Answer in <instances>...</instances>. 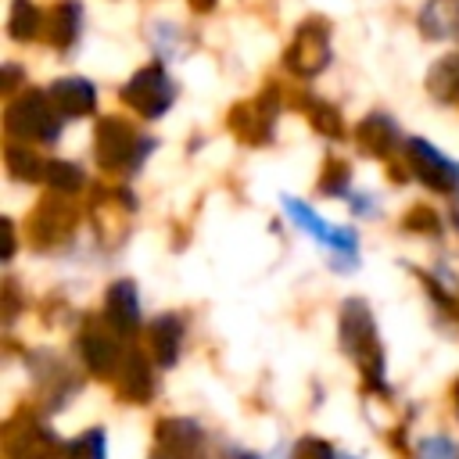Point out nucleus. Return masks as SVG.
I'll list each match as a JSON object with an SVG mask.
<instances>
[{
	"mask_svg": "<svg viewBox=\"0 0 459 459\" xmlns=\"http://www.w3.org/2000/svg\"><path fill=\"white\" fill-rule=\"evenodd\" d=\"M337 341L348 351V359L359 366L366 391L391 394V387H387V362H384V348H380V337H377V319H373V312H369V305L362 298H348L341 305Z\"/></svg>",
	"mask_w": 459,
	"mask_h": 459,
	"instance_id": "nucleus-1",
	"label": "nucleus"
},
{
	"mask_svg": "<svg viewBox=\"0 0 459 459\" xmlns=\"http://www.w3.org/2000/svg\"><path fill=\"white\" fill-rule=\"evenodd\" d=\"M158 147L154 136H143L136 133L126 118L118 115H108L97 122V133H93V154L100 161V169L108 172H136L147 154Z\"/></svg>",
	"mask_w": 459,
	"mask_h": 459,
	"instance_id": "nucleus-2",
	"label": "nucleus"
},
{
	"mask_svg": "<svg viewBox=\"0 0 459 459\" xmlns=\"http://www.w3.org/2000/svg\"><path fill=\"white\" fill-rule=\"evenodd\" d=\"M4 129L11 140L25 143H54L61 136V111L54 108L50 93L43 90H25L7 100L4 108Z\"/></svg>",
	"mask_w": 459,
	"mask_h": 459,
	"instance_id": "nucleus-3",
	"label": "nucleus"
},
{
	"mask_svg": "<svg viewBox=\"0 0 459 459\" xmlns=\"http://www.w3.org/2000/svg\"><path fill=\"white\" fill-rule=\"evenodd\" d=\"M283 201V212H287V219L298 226V230H305L316 244H323L326 247V258H330V265L337 269V273H351L355 265H359V237H355V230L351 226H330V222H323L305 201H298V197H280Z\"/></svg>",
	"mask_w": 459,
	"mask_h": 459,
	"instance_id": "nucleus-4",
	"label": "nucleus"
},
{
	"mask_svg": "<svg viewBox=\"0 0 459 459\" xmlns=\"http://www.w3.org/2000/svg\"><path fill=\"white\" fill-rule=\"evenodd\" d=\"M122 333L108 323V319H86L82 323V330H79V341H75V348H79V362L93 373V377H115L118 369H122V362H126V351L129 348H122V341H118Z\"/></svg>",
	"mask_w": 459,
	"mask_h": 459,
	"instance_id": "nucleus-5",
	"label": "nucleus"
},
{
	"mask_svg": "<svg viewBox=\"0 0 459 459\" xmlns=\"http://www.w3.org/2000/svg\"><path fill=\"white\" fill-rule=\"evenodd\" d=\"M330 57H333V50H330V25L323 18H305L294 29V39L287 43L283 65H287L290 75L312 79V75H319L330 65Z\"/></svg>",
	"mask_w": 459,
	"mask_h": 459,
	"instance_id": "nucleus-6",
	"label": "nucleus"
},
{
	"mask_svg": "<svg viewBox=\"0 0 459 459\" xmlns=\"http://www.w3.org/2000/svg\"><path fill=\"white\" fill-rule=\"evenodd\" d=\"M122 100L143 118H161L176 104V82L165 72V65L154 61L133 72V79L122 86Z\"/></svg>",
	"mask_w": 459,
	"mask_h": 459,
	"instance_id": "nucleus-7",
	"label": "nucleus"
},
{
	"mask_svg": "<svg viewBox=\"0 0 459 459\" xmlns=\"http://www.w3.org/2000/svg\"><path fill=\"white\" fill-rule=\"evenodd\" d=\"M405 161H409V172H412L423 186H430V190H437V194L459 190V161H452V158H448L445 151H437L434 143H427V140H420V136L405 140Z\"/></svg>",
	"mask_w": 459,
	"mask_h": 459,
	"instance_id": "nucleus-8",
	"label": "nucleus"
},
{
	"mask_svg": "<svg viewBox=\"0 0 459 459\" xmlns=\"http://www.w3.org/2000/svg\"><path fill=\"white\" fill-rule=\"evenodd\" d=\"M276 115H280V100H276V86H269L262 97L240 100V104L230 111V129H233L244 143L262 147V143H269V140H273Z\"/></svg>",
	"mask_w": 459,
	"mask_h": 459,
	"instance_id": "nucleus-9",
	"label": "nucleus"
},
{
	"mask_svg": "<svg viewBox=\"0 0 459 459\" xmlns=\"http://www.w3.org/2000/svg\"><path fill=\"white\" fill-rule=\"evenodd\" d=\"M25 366L32 369L36 377V387L43 394V405L47 409H61L75 391H79V377L68 369V362L54 351H29L25 355Z\"/></svg>",
	"mask_w": 459,
	"mask_h": 459,
	"instance_id": "nucleus-10",
	"label": "nucleus"
},
{
	"mask_svg": "<svg viewBox=\"0 0 459 459\" xmlns=\"http://www.w3.org/2000/svg\"><path fill=\"white\" fill-rule=\"evenodd\" d=\"M204 448V430L190 416H165L154 427V459H197Z\"/></svg>",
	"mask_w": 459,
	"mask_h": 459,
	"instance_id": "nucleus-11",
	"label": "nucleus"
},
{
	"mask_svg": "<svg viewBox=\"0 0 459 459\" xmlns=\"http://www.w3.org/2000/svg\"><path fill=\"white\" fill-rule=\"evenodd\" d=\"M57 445L61 441L32 416L11 420L4 427V459H54Z\"/></svg>",
	"mask_w": 459,
	"mask_h": 459,
	"instance_id": "nucleus-12",
	"label": "nucleus"
},
{
	"mask_svg": "<svg viewBox=\"0 0 459 459\" xmlns=\"http://www.w3.org/2000/svg\"><path fill=\"white\" fill-rule=\"evenodd\" d=\"M61 197H65V194H54V190H50V197H43V201L36 204V212H32V219H29V237L36 240V247H50V244H57V240H65V237L72 233L75 212H72Z\"/></svg>",
	"mask_w": 459,
	"mask_h": 459,
	"instance_id": "nucleus-13",
	"label": "nucleus"
},
{
	"mask_svg": "<svg viewBox=\"0 0 459 459\" xmlns=\"http://www.w3.org/2000/svg\"><path fill=\"white\" fill-rule=\"evenodd\" d=\"M355 143H359V151H366V154L387 161V158H394L398 147H402V129H398V122H394L391 115L373 111V115H366V118L355 126Z\"/></svg>",
	"mask_w": 459,
	"mask_h": 459,
	"instance_id": "nucleus-14",
	"label": "nucleus"
},
{
	"mask_svg": "<svg viewBox=\"0 0 459 459\" xmlns=\"http://www.w3.org/2000/svg\"><path fill=\"white\" fill-rule=\"evenodd\" d=\"M183 337H186L183 316L161 312V316H154L147 323V355L158 366H176L179 362V351H183Z\"/></svg>",
	"mask_w": 459,
	"mask_h": 459,
	"instance_id": "nucleus-15",
	"label": "nucleus"
},
{
	"mask_svg": "<svg viewBox=\"0 0 459 459\" xmlns=\"http://www.w3.org/2000/svg\"><path fill=\"white\" fill-rule=\"evenodd\" d=\"M104 319L122 333H136L140 330V294L133 280H115L104 294Z\"/></svg>",
	"mask_w": 459,
	"mask_h": 459,
	"instance_id": "nucleus-16",
	"label": "nucleus"
},
{
	"mask_svg": "<svg viewBox=\"0 0 459 459\" xmlns=\"http://www.w3.org/2000/svg\"><path fill=\"white\" fill-rule=\"evenodd\" d=\"M47 93H50L54 108H57L65 118H82V115H93V111H97V86H93L90 79L65 75V79H54Z\"/></svg>",
	"mask_w": 459,
	"mask_h": 459,
	"instance_id": "nucleus-17",
	"label": "nucleus"
},
{
	"mask_svg": "<svg viewBox=\"0 0 459 459\" xmlns=\"http://www.w3.org/2000/svg\"><path fill=\"white\" fill-rule=\"evenodd\" d=\"M115 380H118V394L126 398V402H151L154 398V369H151V362L143 359V351H126V362H122V369L115 373Z\"/></svg>",
	"mask_w": 459,
	"mask_h": 459,
	"instance_id": "nucleus-18",
	"label": "nucleus"
},
{
	"mask_svg": "<svg viewBox=\"0 0 459 459\" xmlns=\"http://www.w3.org/2000/svg\"><path fill=\"white\" fill-rule=\"evenodd\" d=\"M423 39H455L459 36V0H423L416 14Z\"/></svg>",
	"mask_w": 459,
	"mask_h": 459,
	"instance_id": "nucleus-19",
	"label": "nucleus"
},
{
	"mask_svg": "<svg viewBox=\"0 0 459 459\" xmlns=\"http://www.w3.org/2000/svg\"><path fill=\"white\" fill-rule=\"evenodd\" d=\"M79 32H82V4L79 0H61L50 11V47L68 54L79 43Z\"/></svg>",
	"mask_w": 459,
	"mask_h": 459,
	"instance_id": "nucleus-20",
	"label": "nucleus"
},
{
	"mask_svg": "<svg viewBox=\"0 0 459 459\" xmlns=\"http://www.w3.org/2000/svg\"><path fill=\"white\" fill-rule=\"evenodd\" d=\"M423 86L437 104H459V54H441L427 68Z\"/></svg>",
	"mask_w": 459,
	"mask_h": 459,
	"instance_id": "nucleus-21",
	"label": "nucleus"
},
{
	"mask_svg": "<svg viewBox=\"0 0 459 459\" xmlns=\"http://www.w3.org/2000/svg\"><path fill=\"white\" fill-rule=\"evenodd\" d=\"M4 165H7V176L18 183H43V176H47V161L22 143L4 147Z\"/></svg>",
	"mask_w": 459,
	"mask_h": 459,
	"instance_id": "nucleus-22",
	"label": "nucleus"
},
{
	"mask_svg": "<svg viewBox=\"0 0 459 459\" xmlns=\"http://www.w3.org/2000/svg\"><path fill=\"white\" fill-rule=\"evenodd\" d=\"M43 32V11L32 0H11V14H7V36L11 39H36Z\"/></svg>",
	"mask_w": 459,
	"mask_h": 459,
	"instance_id": "nucleus-23",
	"label": "nucleus"
},
{
	"mask_svg": "<svg viewBox=\"0 0 459 459\" xmlns=\"http://www.w3.org/2000/svg\"><path fill=\"white\" fill-rule=\"evenodd\" d=\"M54 459H108V437L100 427H90V430L61 441Z\"/></svg>",
	"mask_w": 459,
	"mask_h": 459,
	"instance_id": "nucleus-24",
	"label": "nucleus"
},
{
	"mask_svg": "<svg viewBox=\"0 0 459 459\" xmlns=\"http://www.w3.org/2000/svg\"><path fill=\"white\" fill-rule=\"evenodd\" d=\"M301 108H305V118L312 122L316 133H323L330 140H341L344 136V118H341V111L330 100H323V97H301Z\"/></svg>",
	"mask_w": 459,
	"mask_h": 459,
	"instance_id": "nucleus-25",
	"label": "nucleus"
},
{
	"mask_svg": "<svg viewBox=\"0 0 459 459\" xmlns=\"http://www.w3.org/2000/svg\"><path fill=\"white\" fill-rule=\"evenodd\" d=\"M43 183H47L54 194H75V190L86 186V172H82L75 161H61V158H54V161H47V176H43Z\"/></svg>",
	"mask_w": 459,
	"mask_h": 459,
	"instance_id": "nucleus-26",
	"label": "nucleus"
},
{
	"mask_svg": "<svg viewBox=\"0 0 459 459\" xmlns=\"http://www.w3.org/2000/svg\"><path fill=\"white\" fill-rule=\"evenodd\" d=\"M348 179H351V169L344 158H326L323 172H319V194L326 197H348Z\"/></svg>",
	"mask_w": 459,
	"mask_h": 459,
	"instance_id": "nucleus-27",
	"label": "nucleus"
},
{
	"mask_svg": "<svg viewBox=\"0 0 459 459\" xmlns=\"http://www.w3.org/2000/svg\"><path fill=\"white\" fill-rule=\"evenodd\" d=\"M287 459H337V452H333L330 441H323L316 434H305V437H298L290 445V455Z\"/></svg>",
	"mask_w": 459,
	"mask_h": 459,
	"instance_id": "nucleus-28",
	"label": "nucleus"
},
{
	"mask_svg": "<svg viewBox=\"0 0 459 459\" xmlns=\"http://www.w3.org/2000/svg\"><path fill=\"white\" fill-rule=\"evenodd\" d=\"M416 459H459V445L445 434H434L416 445Z\"/></svg>",
	"mask_w": 459,
	"mask_h": 459,
	"instance_id": "nucleus-29",
	"label": "nucleus"
},
{
	"mask_svg": "<svg viewBox=\"0 0 459 459\" xmlns=\"http://www.w3.org/2000/svg\"><path fill=\"white\" fill-rule=\"evenodd\" d=\"M405 230H412V233H441V219L430 208H412L405 215Z\"/></svg>",
	"mask_w": 459,
	"mask_h": 459,
	"instance_id": "nucleus-30",
	"label": "nucleus"
},
{
	"mask_svg": "<svg viewBox=\"0 0 459 459\" xmlns=\"http://www.w3.org/2000/svg\"><path fill=\"white\" fill-rule=\"evenodd\" d=\"M18 79H22V68H18V65H4V97H11V93H14Z\"/></svg>",
	"mask_w": 459,
	"mask_h": 459,
	"instance_id": "nucleus-31",
	"label": "nucleus"
},
{
	"mask_svg": "<svg viewBox=\"0 0 459 459\" xmlns=\"http://www.w3.org/2000/svg\"><path fill=\"white\" fill-rule=\"evenodd\" d=\"M14 222L11 219H4V262H11L14 258Z\"/></svg>",
	"mask_w": 459,
	"mask_h": 459,
	"instance_id": "nucleus-32",
	"label": "nucleus"
},
{
	"mask_svg": "<svg viewBox=\"0 0 459 459\" xmlns=\"http://www.w3.org/2000/svg\"><path fill=\"white\" fill-rule=\"evenodd\" d=\"M186 4H190L194 11H212V7L219 4V0H186Z\"/></svg>",
	"mask_w": 459,
	"mask_h": 459,
	"instance_id": "nucleus-33",
	"label": "nucleus"
},
{
	"mask_svg": "<svg viewBox=\"0 0 459 459\" xmlns=\"http://www.w3.org/2000/svg\"><path fill=\"white\" fill-rule=\"evenodd\" d=\"M455 226H459V222H455Z\"/></svg>",
	"mask_w": 459,
	"mask_h": 459,
	"instance_id": "nucleus-34",
	"label": "nucleus"
}]
</instances>
